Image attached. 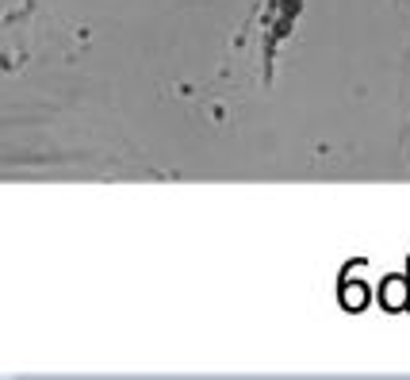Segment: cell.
I'll list each match as a JSON object with an SVG mask.
<instances>
[{
  "label": "cell",
  "instance_id": "1",
  "mask_svg": "<svg viewBox=\"0 0 410 380\" xmlns=\"http://www.w3.org/2000/svg\"><path fill=\"white\" fill-rule=\"evenodd\" d=\"M403 303H406V288H403L399 281H387V284H384V308H387V311H399Z\"/></svg>",
  "mask_w": 410,
  "mask_h": 380
}]
</instances>
